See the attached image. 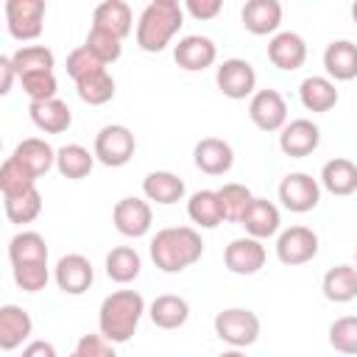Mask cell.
Instances as JSON below:
<instances>
[{
	"label": "cell",
	"instance_id": "49",
	"mask_svg": "<svg viewBox=\"0 0 357 357\" xmlns=\"http://www.w3.org/2000/svg\"><path fill=\"white\" fill-rule=\"evenodd\" d=\"M351 20H354V22H357V0H354V3H351Z\"/></svg>",
	"mask_w": 357,
	"mask_h": 357
},
{
	"label": "cell",
	"instance_id": "27",
	"mask_svg": "<svg viewBox=\"0 0 357 357\" xmlns=\"http://www.w3.org/2000/svg\"><path fill=\"white\" fill-rule=\"evenodd\" d=\"M321 187L332 195H351L357 192V165L351 159H343V156H335L329 159L324 167H321Z\"/></svg>",
	"mask_w": 357,
	"mask_h": 357
},
{
	"label": "cell",
	"instance_id": "14",
	"mask_svg": "<svg viewBox=\"0 0 357 357\" xmlns=\"http://www.w3.org/2000/svg\"><path fill=\"white\" fill-rule=\"evenodd\" d=\"M265 245H262V240H254V237H237V240H231L229 245H226V251H223V265L231 271V273H237V276H254L257 271H262V265H265Z\"/></svg>",
	"mask_w": 357,
	"mask_h": 357
},
{
	"label": "cell",
	"instance_id": "12",
	"mask_svg": "<svg viewBox=\"0 0 357 357\" xmlns=\"http://www.w3.org/2000/svg\"><path fill=\"white\" fill-rule=\"evenodd\" d=\"M53 279H56L61 293L81 296V293H86L92 287L95 271H92V262L84 254H64L53 268Z\"/></svg>",
	"mask_w": 357,
	"mask_h": 357
},
{
	"label": "cell",
	"instance_id": "51",
	"mask_svg": "<svg viewBox=\"0 0 357 357\" xmlns=\"http://www.w3.org/2000/svg\"><path fill=\"white\" fill-rule=\"evenodd\" d=\"M67 357H78V354H75V351H73V354H67Z\"/></svg>",
	"mask_w": 357,
	"mask_h": 357
},
{
	"label": "cell",
	"instance_id": "19",
	"mask_svg": "<svg viewBox=\"0 0 357 357\" xmlns=\"http://www.w3.org/2000/svg\"><path fill=\"white\" fill-rule=\"evenodd\" d=\"M240 226L245 229L248 237L254 240H268L279 231L282 226V215H279V206L265 201V198H254L245 209V215L240 218Z\"/></svg>",
	"mask_w": 357,
	"mask_h": 357
},
{
	"label": "cell",
	"instance_id": "18",
	"mask_svg": "<svg viewBox=\"0 0 357 357\" xmlns=\"http://www.w3.org/2000/svg\"><path fill=\"white\" fill-rule=\"evenodd\" d=\"M243 28L254 36L279 33L282 25V3L279 0H248L240 11Z\"/></svg>",
	"mask_w": 357,
	"mask_h": 357
},
{
	"label": "cell",
	"instance_id": "13",
	"mask_svg": "<svg viewBox=\"0 0 357 357\" xmlns=\"http://www.w3.org/2000/svg\"><path fill=\"white\" fill-rule=\"evenodd\" d=\"M318 145H321V128L307 117H296L279 131V148L284 156L304 159V156L315 153Z\"/></svg>",
	"mask_w": 357,
	"mask_h": 357
},
{
	"label": "cell",
	"instance_id": "42",
	"mask_svg": "<svg viewBox=\"0 0 357 357\" xmlns=\"http://www.w3.org/2000/svg\"><path fill=\"white\" fill-rule=\"evenodd\" d=\"M14 282L25 293H39L50 282V268L47 262H31V265H17L14 268Z\"/></svg>",
	"mask_w": 357,
	"mask_h": 357
},
{
	"label": "cell",
	"instance_id": "9",
	"mask_svg": "<svg viewBox=\"0 0 357 357\" xmlns=\"http://www.w3.org/2000/svg\"><path fill=\"white\" fill-rule=\"evenodd\" d=\"M318 254V234L310 226H290L284 231H279L276 237V257L282 265H304L312 262Z\"/></svg>",
	"mask_w": 357,
	"mask_h": 357
},
{
	"label": "cell",
	"instance_id": "25",
	"mask_svg": "<svg viewBox=\"0 0 357 357\" xmlns=\"http://www.w3.org/2000/svg\"><path fill=\"white\" fill-rule=\"evenodd\" d=\"M11 159H17L31 176L39 178V176H45V173L56 165V151L50 148V142L39 139V137H28V139H22V142L14 148Z\"/></svg>",
	"mask_w": 357,
	"mask_h": 357
},
{
	"label": "cell",
	"instance_id": "34",
	"mask_svg": "<svg viewBox=\"0 0 357 357\" xmlns=\"http://www.w3.org/2000/svg\"><path fill=\"white\" fill-rule=\"evenodd\" d=\"M11 61H14V70L20 78L31 75V73H53V67H56V56L45 45H22L20 50L11 53Z\"/></svg>",
	"mask_w": 357,
	"mask_h": 357
},
{
	"label": "cell",
	"instance_id": "4",
	"mask_svg": "<svg viewBox=\"0 0 357 357\" xmlns=\"http://www.w3.org/2000/svg\"><path fill=\"white\" fill-rule=\"evenodd\" d=\"M215 326V335L229 343L231 349H245V346H254L257 337H259V315L254 310H245V307H229V310H220L212 321Z\"/></svg>",
	"mask_w": 357,
	"mask_h": 357
},
{
	"label": "cell",
	"instance_id": "50",
	"mask_svg": "<svg viewBox=\"0 0 357 357\" xmlns=\"http://www.w3.org/2000/svg\"><path fill=\"white\" fill-rule=\"evenodd\" d=\"M354 268H357V248H354Z\"/></svg>",
	"mask_w": 357,
	"mask_h": 357
},
{
	"label": "cell",
	"instance_id": "11",
	"mask_svg": "<svg viewBox=\"0 0 357 357\" xmlns=\"http://www.w3.org/2000/svg\"><path fill=\"white\" fill-rule=\"evenodd\" d=\"M112 223L114 229L123 234V237H145L151 231V223H153V212H151V204L137 198V195H128V198H120L112 209Z\"/></svg>",
	"mask_w": 357,
	"mask_h": 357
},
{
	"label": "cell",
	"instance_id": "26",
	"mask_svg": "<svg viewBox=\"0 0 357 357\" xmlns=\"http://www.w3.org/2000/svg\"><path fill=\"white\" fill-rule=\"evenodd\" d=\"M184 181L170 173V170H153L142 178V195L153 204H162V206H170V204H178L184 198Z\"/></svg>",
	"mask_w": 357,
	"mask_h": 357
},
{
	"label": "cell",
	"instance_id": "38",
	"mask_svg": "<svg viewBox=\"0 0 357 357\" xmlns=\"http://www.w3.org/2000/svg\"><path fill=\"white\" fill-rule=\"evenodd\" d=\"M3 201H6V218L11 223H17V226H25V223L36 220L39 212H42V192L36 187L28 190V192H22V195L3 198Z\"/></svg>",
	"mask_w": 357,
	"mask_h": 357
},
{
	"label": "cell",
	"instance_id": "29",
	"mask_svg": "<svg viewBox=\"0 0 357 357\" xmlns=\"http://www.w3.org/2000/svg\"><path fill=\"white\" fill-rule=\"evenodd\" d=\"M324 298L335 304H349L357 298V268L354 265H335L324 273L321 282Z\"/></svg>",
	"mask_w": 357,
	"mask_h": 357
},
{
	"label": "cell",
	"instance_id": "28",
	"mask_svg": "<svg viewBox=\"0 0 357 357\" xmlns=\"http://www.w3.org/2000/svg\"><path fill=\"white\" fill-rule=\"evenodd\" d=\"M148 318L153 321V326L159 329H178L187 324L190 318V304L187 298L176 296V293H165V296H156L148 307Z\"/></svg>",
	"mask_w": 357,
	"mask_h": 357
},
{
	"label": "cell",
	"instance_id": "6",
	"mask_svg": "<svg viewBox=\"0 0 357 357\" xmlns=\"http://www.w3.org/2000/svg\"><path fill=\"white\" fill-rule=\"evenodd\" d=\"M6 28L14 39L31 42L42 33L45 20V0H6Z\"/></svg>",
	"mask_w": 357,
	"mask_h": 357
},
{
	"label": "cell",
	"instance_id": "21",
	"mask_svg": "<svg viewBox=\"0 0 357 357\" xmlns=\"http://www.w3.org/2000/svg\"><path fill=\"white\" fill-rule=\"evenodd\" d=\"M324 70L332 81L357 78V45L351 39H335L324 50Z\"/></svg>",
	"mask_w": 357,
	"mask_h": 357
},
{
	"label": "cell",
	"instance_id": "32",
	"mask_svg": "<svg viewBox=\"0 0 357 357\" xmlns=\"http://www.w3.org/2000/svg\"><path fill=\"white\" fill-rule=\"evenodd\" d=\"M187 215L201 229H218L223 223V209L218 201V190H198L187 201Z\"/></svg>",
	"mask_w": 357,
	"mask_h": 357
},
{
	"label": "cell",
	"instance_id": "17",
	"mask_svg": "<svg viewBox=\"0 0 357 357\" xmlns=\"http://www.w3.org/2000/svg\"><path fill=\"white\" fill-rule=\"evenodd\" d=\"M192 162H195V167H198L201 173H206V176H223V173H229L231 165H234V151H231V145H229L226 139H220V137H204V139H198L195 148H192Z\"/></svg>",
	"mask_w": 357,
	"mask_h": 357
},
{
	"label": "cell",
	"instance_id": "47",
	"mask_svg": "<svg viewBox=\"0 0 357 357\" xmlns=\"http://www.w3.org/2000/svg\"><path fill=\"white\" fill-rule=\"evenodd\" d=\"M22 357H59V354H56V346L50 340H31L22 349Z\"/></svg>",
	"mask_w": 357,
	"mask_h": 357
},
{
	"label": "cell",
	"instance_id": "20",
	"mask_svg": "<svg viewBox=\"0 0 357 357\" xmlns=\"http://www.w3.org/2000/svg\"><path fill=\"white\" fill-rule=\"evenodd\" d=\"M33 332V321L28 315V310L17 307V304H3L0 307V349L3 351H14L20 349Z\"/></svg>",
	"mask_w": 357,
	"mask_h": 357
},
{
	"label": "cell",
	"instance_id": "3",
	"mask_svg": "<svg viewBox=\"0 0 357 357\" xmlns=\"http://www.w3.org/2000/svg\"><path fill=\"white\" fill-rule=\"evenodd\" d=\"M184 25V6L176 0H151L137 20V45L145 53H162Z\"/></svg>",
	"mask_w": 357,
	"mask_h": 357
},
{
	"label": "cell",
	"instance_id": "39",
	"mask_svg": "<svg viewBox=\"0 0 357 357\" xmlns=\"http://www.w3.org/2000/svg\"><path fill=\"white\" fill-rule=\"evenodd\" d=\"M84 47H89L103 64H112L123 56V39H117L114 33L100 31V28H89V33L84 39Z\"/></svg>",
	"mask_w": 357,
	"mask_h": 357
},
{
	"label": "cell",
	"instance_id": "24",
	"mask_svg": "<svg viewBox=\"0 0 357 357\" xmlns=\"http://www.w3.org/2000/svg\"><path fill=\"white\" fill-rule=\"evenodd\" d=\"M28 114H31V123L45 131V134H61L73 126V112L64 100L59 98H50V100H39V103H31L28 106Z\"/></svg>",
	"mask_w": 357,
	"mask_h": 357
},
{
	"label": "cell",
	"instance_id": "40",
	"mask_svg": "<svg viewBox=\"0 0 357 357\" xmlns=\"http://www.w3.org/2000/svg\"><path fill=\"white\" fill-rule=\"evenodd\" d=\"M329 346L340 354H357V315H343L332 321Z\"/></svg>",
	"mask_w": 357,
	"mask_h": 357
},
{
	"label": "cell",
	"instance_id": "33",
	"mask_svg": "<svg viewBox=\"0 0 357 357\" xmlns=\"http://www.w3.org/2000/svg\"><path fill=\"white\" fill-rule=\"evenodd\" d=\"M142 271V259L131 245H117L106 254V276L117 284H128L139 276Z\"/></svg>",
	"mask_w": 357,
	"mask_h": 357
},
{
	"label": "cell",
	"instance_id": "37",
	"mask_svg": "<svg viewBox=\"0 0 357 357\" xmlns=\"http://www.w3.org/2000/svg\"><path fill=\"white\" fill-rule=\"evenodd\" d=\"M218 201H220V209H223V220H234L240 223V218L245 215L248 204L254 201L251 190L245 184H237V181H229L218 190Z\"/></svg>",
	"mask_w": 357,
	"mask_h": 357
},
{
	"label": "cell",
	"instance_id": "41",
	"mask_svg": "<svg viewBox=\"0 0 357 357\" xmlns=\"http://www.w3.org/2000/svg\"><path fill=\"white\" fill-rule=\"evenodd\" d=\"M100 70H106V64H103L89 47L78 45L75 50H70V56H67V75H70L75 84H78L81 78H89V75L100 73Z\"/></svg>",
	"mask_w": 357,
	"mask_h": 357
},
{
	"label": "cell",
	"instance_id": "5",
	"mask_svg": "<svg viewBox=\"0 0 357 357\" xmlns=\"http://www.w3.org/2000/svg\"><path fill=\"white\" fill-rule=\"evenodd\" d=\"M137 151V139L131 134V128L120 126V123H112V126H103L98 134H95V159L106 167H123L131 162Z\"/></svg>",
	"mask_w": 357,
	"mask_h": 357
},
{
	"label": "cell",
	"instance_id": "10",
	"mask_svg": "<svg viewBox=\"0 0 357 357\" xmlns=\"http://www.w3.org/2000/svg\"><path fill=\"white\" fill-rule=\"evenodd\" d=\"M248 117L259 131H282L287 126V103L276 89H257L248 100Z\"/></svg>",
	"mask_w": 357,
	"mask_h": 357
},
{
	"label": "cell",
	"instance_id": "45",
	"mask_svg": "<svg viewBox=\"0 0 357 357\" xmlns=\"http://www.w3.org/2000/svg\"><path fill=\"white\" fill-rule=\"evenodd\" d=\"M220 8H223L220 0H187V3H184V11H187L190 17H195V20H201V22L215 20V17L220 14Z\"/></svg>",
	"mask_w": 357,
	"mask_h": 357
},
{
	"label": "cell",
	"instance_id": "8",
	"mask_svg": "<svg viewBox=\"0 0 357 357\" xmlns=\"http://www.w3.org/2000/svg\"><path fill=\"white\" fill-rule=\"evenodd\" d=\"M279 201L284 209L296 212V215H304V212H312L321 201V181L312 178L310 173H287L279 184Z\"/></svg>",
	"mask_w": 357,
	"mask_h": 357
},
{
	"label": "cell",
	"instance_id": "36",
	"mask_svg": "<svg viewBox=\"0 0 357 357\" xmlns=\"http://www.w3.org/2000/svg\"><path fill=\"white\" fill-rule=\"evenodd\" d=\"M36 187V176H31L17 159H6L3 165H0V192H3V198H11V195H22V192H28V190H33Z\"/></svg>",
	"mask_w": 357,
	"mask_h": 357
},
{
	"label": "cell",
	"instance_id": "44",
	"mask_svg": "<svg viewBox=\"0 0 357 357\" xmlns=\"http://www.w3.org/2000/svg\"><path fill=\"white\" fill-rule=\"evenodd\" d=\"M75 354L78 357H117L114 343H109L100 332L98 335H84L75 346Z\"/></svg>",
	"mask_w": 357,
	"mask_h": 357
},
{
	"label": "cell",
	"instance_id": "1",
	"mask_svg": "<svg viewBox=\"0 0 357 357\" xmlns=\"http://www.w3.org/2000/svg\"><path fill=\"white\" fill-rule=\"evenodd\" d=\"M204 254V240L192 226L159 229L151 240V259L165 273H181L195 265Z\"/></svg>",
	"mask_w": 357,
	"mask_h": 357
},
{
	"label": "cell",
	"instance_id": "48",
	"mask_svg": "<svg viewBox=\"0 0 357 357\" xmlns=\"http://www.w3.org/2000/svg\"><path fill=\"white\" fill-rule=\"evenodd\" d=\"M218 357H245V351H243V349H226V351H220Z\"/></svg>",
	"mask_w": 357,
	"mask_h": 357
},
{
	"label": "cell",
	"instance_id": "7",
	"mask_svg": "<svg viewBox=\"0 0 357 357\" xmlns=\"http://www.w3.org/2000/svg\"><path fill=\"white\" fill-rule=\"evenodd\" d=\"M218 89L231 100H245L257 92V70L245 59H226L215 70Z\"/></svg>",
	"mask_w": 357,
	"mask_h": 357
},
{
	"label": "cell",
	"instance_id": "23",
	"mask_svg": "<svg viewBox=\"0 0 357 357\" xmlns=\"http://www.w3.org/2000/svg\"><path fill=\"white\" fill-rule=\"evenodd\" d=\"M337 98H340L337 86L326 75H307L301 81V86H298V100H301V106L307 112H318V114L329 112V109L337 106Z\"/></svg>",
	"mask_w": 357,
	"mask_h": 357
},
{
	"label": "cell",
	"instance_id": "35",
	"mask_svg": "<svg viewBox=\"0 0 357 357\" xmlns=\"http://www.w3.org/2000/svg\"><path fill=\"white\" fill-rule=\"evenodd\" d=\"M75 92H78V98H81L84 103H89V106H103V103H109V100L114 98V78H112L109 70H100V73H95V75H89V78H81V81L75 84Z\"/></svg>",
	"mask_w": 357,
	"mask_h": 357
},
{
	"label": "cell",
	"instance_id": "30",
	"mask_svg": "<svg viewBox=\"0 0 357 357\" xmlns=\"http://www.w3.org/2000/svg\"><path fill=\"white\" fill-rule=\"evenodd\" d=\"M8 259L11 268L31 265V262H47V243L39 231H17L8 240Z\"/></svg>",
	"mask_w": 357,
	"mask_h": 357
},
{
	"label": "cell",
	"instance_id": "43",
	"mask_svg": "<svg viewBox=\"0 0 357 357\" xmlns=\"http://www.w3.org/2000/svg\"><path fill=\"white\" fill-rule=\"evenodd\" d=\"M20 84H22V92L31 98V103L50 100L56 98V89H59V81L53 73H31V75H22Z\"/></svg>",
	"mask_w": 357,
	"mask_h": 357
},
{
	"label": "cell",
	"instance_id": "16",
	"mask_svg": "<svg viewBox=\"0 0 357 357\" xmlns=\"http://www.w3.org/2000/svg\"><path fill=\"white\" fill-rule=\"evenodd\" d=\"M268 59L276 70L293 73L307 61V42L296 31H279L268 42Z\"/></svg>",
	"mask_w": 357,
	"mask_h": 357
},
{
	"label": "cell",
	"instance_id": "31",
	"mask_svg": "<svg viewBox=\"0 0 357 357\" xmlns=\"http://www.w3.org/2000/svg\"><path fill=\"white\" fill-rule=\"evenodd\" d=\"M95 167V153H89L84 145L78 142H70V145H61L56 151V170L64 176V178H86Z\"/></svg>",
	"mask_w": 357,
	"mask_h": 357
},
{
	"label": "cell",
	"instance_id": "15",
	"mask_svg": "<svg viewBox=\"0 0 357 357\" xmlns=\"http://www.w3.org/2000/svg\"><path fill=\"white\" fill-rule=\"evenodd\" d=\"M173 59L181 70L187 73H201L206 67L215 64L218 59V47L209 36H201V33H190V36H181L178 45L173 47Z\"/></svg>",
	"mask_w": 357,
	"mask_h": 357
},
{
	"label": "cell",
	"instance_id": "2",
	"mask_svg": "<svg viewBox=\"0 0 357 357\" xmlns=\"http://www.w3.org/2000/svg\"><path fill=\"white\" fill-rule=\"evenodd\" d=\"M145 315V298L137 290H114L100 301L98 332L109 343H128Z\"/></svg>",
	"mask_w": 357,
	"mask_h": 357
},
{
	"label": "cell",
	"instance_id": "22",
	"mask_svg": "<svg viewBox=\"0 0 357 357\" xmlns=\"http://www.w3.org/2000/svg\"><path fill=\"white\" fill-rule=\"evenodd\" d=\"M92 28H100V31L114 33L117 39H126L134 31L131 6L123 0H103L92 14Z\"/></svg>",
	"mask_w": 357,
	"mask_h": 357
},
{
	"label": "cell",
	"instance_id": "46",
	"mask_svg": "<svg viewBox=\"0 0 357 357\" xmlns=\"http://www.w3.org/2000/svg\"><path fill=\"white\" fill-rule=\"evenodd\" d=\"M14 78H20V75H17V70H14L11 56H0V95H8V92H11Z\"/></svg>",
	"mask_w": 357,
	"mask_h": 357
}]
</instances>
